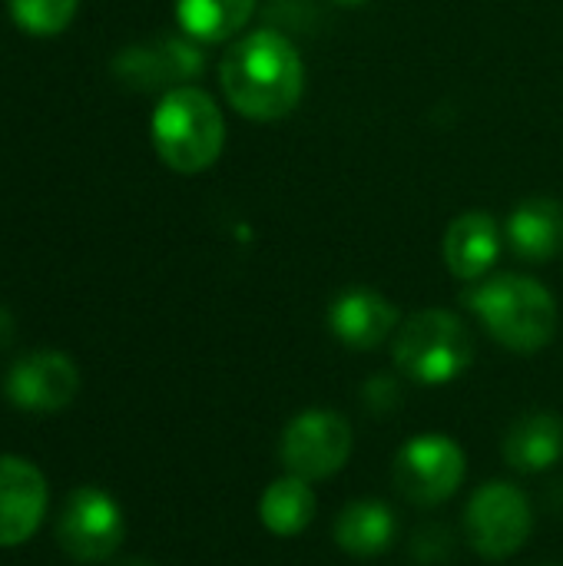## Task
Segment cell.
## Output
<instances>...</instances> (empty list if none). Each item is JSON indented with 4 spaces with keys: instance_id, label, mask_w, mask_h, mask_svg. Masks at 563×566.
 <instances>
[{
    "instance_id": "cell-4",
    "label": "cell",
    "mask_w": 563,
    "mask_h": 566,
    "mask_svg": "<svg viewBox=\"0 0 563 566\" xmlns=\"http://www.w3.org/2000/svg\"><path fill=\"white\" fill-rule=\"evenodd\" d=\"M392 358L402 378L441 388L461 378L475 361L471 328L448 308H425L405 318L392 342Z\"/></svg>"
},
{
    "instance_id": "cell-7",
    "label": "cell",
    "mask_w": 563,
    "mask_h": 566,
    "mask_svg": "<svg viewBox=\"0 0 563 566\" xmlns=\"http://www.w3.org/2000/svg\"><path fill=\"white\" fill-rule=\"evenodd\" d=\"M352 458V424L332 408H309L295 415L279 438V461L285 474L302 481L335 478Z\"/></svg>"
},
{
    "instance_id": "cell-8",
    "label": "cell",
    "mask_w": 563,
    "mask_h": 566,
    "mask_svg": "<svg viewBox=\"0 0 563 566\" xmlns=\"http://www.w3.org/2000/svg\"><path fill=\"white\" fill-rule=\"evenodd\" d=\"M126 537L123 511L103 488H76L56 517V541L76 564L110 560Z\"/></svg>"
},
{
    "instance_id": "cell-24",
    "label": "cell",
    "mask_w": 563,
    "mask_h": 566,
    "mask_svg": "<svg viewBox=\"0 0 563 566\" xmlns=\"http://www.w3.org/2000/svg\"><path fill=\"white\" fill-rule=\"evenodd\" d=\"M119 566H153L149 560H139V557H133V560H123Z\"/></svg>"
},
{
    "instance_id": "cell-1",
    "label": "cell",
    "mask_w": 563,
    "mask_h": 566,
    "mask_svg": "<svg viewBox=\"0 0 563 566\" xmlns=\"http://www.w3.org/2000/svg\"><path fill=\"white\" fill-rule=\"evenodd\" d=\"M219 83L236 113L269 123L289 116L299 106L305 90V66L285 33L262 27L226 50L219 63Z\"/></svg>"
},
{
    "instance_id": "cell-3",
    "label": "cell",
    "mask_w": 563,
    "mask_h": 566,
    "mask_svg": "<svg viewBox=\"0 0 563 566\" xmlns=\"http://www.w3.org/2000/svg\"><path fill=\"white\" fill-rule=\"evenodd\" d=\"M149 133L156 156L183 176L209 169L226 146V119L216 99L192 83L163 93Z\"/></svg>"
},
{
    "instance_id": "cell-2",
    "label": "cell",
    "mask_w": 563,
    "mask_h": 566,
    "mask_svg": "<svg viewBox=\"0 0 563 566\" xmlns=\"http://www.w3.org/2000/svg\"><path fill=\"white\" fill-rule=\"evenodd\" d=\"M465 302L484 322L488 335L508 352L534 355L557 335V302L538 279L494 275L471 289Z\"/></svg>"
},
{
    "instance_id": "cell-5",
    "label": "cell",
    "mask_w": 563,
    "mask_h": 566,
    "mask_svg": "<svg viewBox=\"0 0 563 566\" xmlns=\"http://www.w3.org/2000/svg\"><path fill=\"white\" fill-rule=\"evenodd\" d=\"M534 531V511L521 488L508 481H488L465 507V541L488 560L514 557Z\"/></svg>"
},
{
    "instance_id": "cell-15",
    "label": "cell",
    "mask_w": 563,
    "mask_h": 566,
    "mask_svg": "<svg viewBox=\"0 0 563 566\" xmlns=\"http://www.w3.org/2000/svg\"><path fill=\"white\" fill-rule=\"evenodd\" d=\"M563 454V421L551 411L518 418L504 434V461L521 474H541Z\"/></svg>"
},
{
    "instance_id": "cell-16",
    "label": "cell",
    "mask_w": 563,
    "mask_h": 566,
    "mask_svg": "<svg viewBox=\"0 0 563 566\" xmlns=\"http://www.w3.org/2000/svg\"><path fill=\"white\" fill-rule=\"evenodd\" d=\"M508 245L528 262H551L563 249V206L554 199H524L508 219Z\"/></svg>"
},
{
    "instance_id": "cell-23",
    "label": "cell",
    "mask_w": 563,
    "mask_h": 566,
    "mask_svg": "<svg viewBox=\"0 0 563 566\" xmlns=\"http://www.w3.org/2000/svg\"><path fill=\"white\" fill-rule=\"evenodd\" d=\"M332 3H338V7H362L365 0H332Z\"/></svg>"
},
{
    "instance_id": "cell-10",
    "label": "cell",
    "mask_w": 563,
    "mask_h": 566,
    "mask_svg": "<svg viewBox=\"0 0 563 566\" xmlns=\"http://www.w3.org/2000/svg\"><path fill=\"white\" fill-rule=\"evenodd\" d=\"M113 73L119 83L133 90H159V86H186V80H196L202 73V53L179 36H163L153 43L126 46L113 60Z\"/></svg>"
},
{
    "instance_id": "cell-18",
    "label": "cell",
    "mask_w": 563,
    "mask_h": 566,
    "mask_svg": "<svg viewBox=\"0 0 563 566\" xmlns=\"http://www.w3.org/2000/svg\"><path fill=\"white\" fill-rule=\"evenodd\" d=\"M256 13V0H176L179 27L202 43L232 40L249 17Z\"/></svg>"
},
{
    "instance_id": "cell-9",
    "label": "cell",
    "mask_w": 563,
    "mask_h": 566,
    "mask_svg": "<svg viewBox=\"0 0 563 566\" xmlns=\"http://www.w3.org/2000/svg\"><path fill=\"white\" fill-rule=\"evenodd\" d=\"M76 391H80V371L73 358L53 348L20 355L3 378L7 401L30 415L63 411L76 398Z\"/></svg>"
},
{
    "instance_id": "cell-21",
    "label": "cell",
    "mask_w": 563,
    "mask_h": 566,
    "mask_svg": "<svg viewBox=\"0 0 563 566\" xmlns=\"http://www.w3.org/2000/svg\"><path fill=\"white\" fill-rule=\"evenodd\" d=\"M451 544H455V541H451L448 527H441V524H425V527H418V534L411 537V554H415L418 564L438 566L451 557V551H455Z\"/></svg>"
},
{
    "instance_id": "cell-12",
    "label": "cell",
    "mask_w": 563,
    "mask_h": 566,
    "mask_svg": "<svg viewBox=\"0 0 563 566\" xmlns=\"http://www.w3.org/2000/svg\"><path fill=\"white\" fill-rule=\"evenodd\" d=\"M332 335L355 352H372L398 332V308L375 289H345L329 305Z\"/></svg>"
},
{
    "instance_id": "cell-13",
    "label": "cell",
    "mask_w": 563,
    "mask_h": 566,
    "mask_svg": "<svg viewBox=\"0 0 563 566\" xmlns=\"http://www.w3.org/2000/svg\"><path fill=\"white\" fill-rule=\"evenodd\" d=\"M501 255V229L491 212L468 209L445 232V265L455 279L478 282Z\"/></svg>"
},
{
    "instance_id": "cell-20",
    "label": "cell",
    "mask_w": 563,
    "mask_h": 566,
    "mask_svg": "<svg viewBox=\"0 0 563 566\" xmlns=\"http://www.w3.org/2000/svg\"><path fill=\"white\" fill-rule=\"evenodd\" d=\"M362 405L375 418H388L392 411L402 408V381L392 375H375L362 388Z\"/></svg>"
},
{
    "instance_id": "cell-22",
    "label": "cell",
    "mask_w": 563,
    "mask_h": 566,
    "mask_svg": "<svg viewBox=\"0 0 563 566\" xmlns=\"http://www.w3.org/2000/svg\"><path fill=\"white\" fill-rule=\"evenodd\" d=\"M13 342V315L0 305V348H7Z\"/></svg>"
},
{
    "instance_id": "cell-17",
    "label": "cell",
    "mask_w": 563,
    "mask_h": 566,
    "mask_svg": "<svg viewBox=\"0 0 563 566\" xmlns=\"http://www.w3.org/2000/svg\"><path fill=\"white\" fill-rule=\"evenodd\" d=\"M315 514L319 497L312 491V481H302L295 474L272 481L259 497V521L275 537H299L302 531H309Z\"/></svg>"
},
{
    "instance_id": "cell-11",
    "label": "cell",
    "mask_w": 563,
    "mask_h": 566,
    "mask_svg": "<svg viewBox=\"0 0 563 566\" xmlns=\"http://www.w3.org/2000/svg\"><path fill=\"white\" fill-rule=\"evenodd\" d=\"M46 514L43 471L17 454H0V551L27 544Z\"/></svg>"
},
{
    "instance_id": "cell-19",
    "label": "cell",
    "mask_w": 563,
    "mask_h": 566,
    "mask_svg": "<svg viewBox=\"0 0 563 566\" xmlns=\"http://www.w3.org/2000/svg\"><path fill=\"white\" fill-rule=\"evenodd\" d=\"M7 10L23 33L56 36L73 23L80 0H7Z\"/></svg>"
},
{
    "instance_id": "cell-14",
    "label": "cell",
    "mask_w": 563,
    "mask_h": 566,
    "mask_svg": "<svg viewBox=\"0 0 563 566\" xmlns=\"http://www.w3.org/2000/svg\"><path fill=\"white\" fill-rule=\"evenodd\" d=\"M335 544L352 557H382L392 551L398 537L395 511L385 501H352L335 517Z\"/></svg>"
},
{
    "instance_id": "cell-6",
    "label": "cell",
    "mask_w": 563,
    "mask_h": 566,
    "mask_svg": "<svg viewBox=\"0 0 563 566\" xmlns=\"http://www.w3.org/2000/svg\"><path fill=\"white\" fill-rule=\"evenodd\" d=\"M468 474L465 451L448 434H415L395 454V488L415 507H438L451 501Z\"/></svg>"
}]
</instances>
